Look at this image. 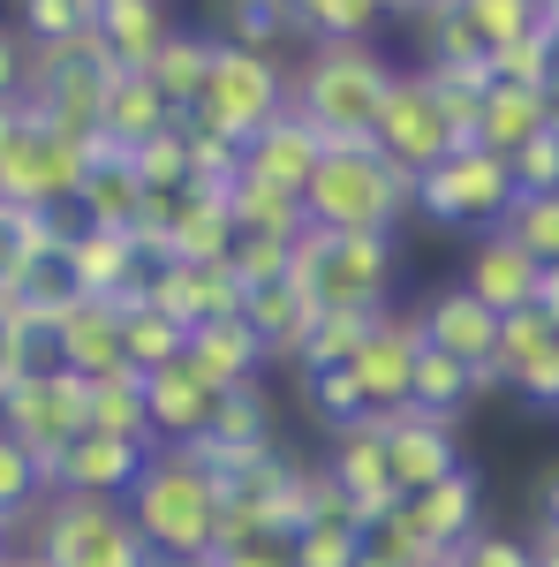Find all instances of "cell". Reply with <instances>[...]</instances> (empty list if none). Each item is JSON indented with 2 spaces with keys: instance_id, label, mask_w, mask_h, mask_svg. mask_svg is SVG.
Segmentation results:
<instances>
[{
  "instance_id": "1",
  "label": "cell",
  "mask_w": 559,
  "mask_h": 567,
  "mask_svg": "<svg viewBox=\"0 0 559 567\" xmlns=\"http://www.w3.org/2000/svg\"><path fill=\"white\" fill-rule=\"evenodd\" d=\"M122 507H130L136 537H144V553H152L159 567H213L227 507H219V484L205 477L197 454L159 446V454L144 462V477H136V492L122 499Z\"/></svg>"
},
{
  "instance_id": "2",
  "label": "cell",
  "mask_w": 559,
  "mask_h": 567,
  "mask_svg": "<svg viewBox=\"0 0 559 567\" xmlns=\"http://www.w3.org/2000/svg\"><path fill=\"white\" fill-rule=\"evenodd\" d=\"M401 61L386 45H302L288 61V114H302L325 144H371Z\"/></svg>"
},
{
  "instance_id": "3",
  "label": "cell",
  "mask_w": 559,
  "mask_h": 567,
  "mask_svg": "<svg viewBox=\"0 0 559 567\" xmlns=\"http://www.w3.org/2000/svg\"><path fill=\"white\" fill-rule=\"evenodd\" d=\"M302 219L318 235H401V219H416V182L386 167L371 144H325L302 189Z\"/></svg>"
},
{
  "instance_id": "4",
  "label": "cell",
  "mask_w": 559,
  "mask_h": 567,
  "mask_svg": "<svg viewBox=\"0 0 559 567\" xmlns=\"http://www.w3.org/2000/svg\"><path fill=\"white\" fill-rule=\"evenodd\" d=\"M296 288L318 318H379L401 288V243L393 235H302L296 243Z\"/></svg>"
},
{
  "instance_id": "5",
  "label": "cell",
  "mask_w": 559,
  "mask_h": 567,
  "mask_svg": "<svg viewBox=\"0 0 559 567\" xmlns=\"http://www.w3.org/2000/svg\"><path fill=\"white\" fill-rule=\"evenodd\" d=\"M91 159H99L91 136L45 130L23 106L0 114V205H15V213H76Z\"/></svg>"
},
{
  "instance_id": "6",
  "label": "cell",
  "mask_w": 559,
  "mask_h": 567,
  "mask_svg": "<svg viewBox=\"0 0 559 567\" xmlns=\"http://www.w3.org/2000/svg\"><path fill=\"white\" fill-rule=\"evenodd\" d=\"M23 553H39L45 567H159L136 537L122 499H45L31 523L15 529Z\"/></svg>"
},
{
  "instance_id": "7",
  "label": "cell",
  "mask_w": 559,
  "mask_h": 567,
  "mask_svg": "<svg viewBox=\"0 0 559 567\" xmlns=\"http://www.w3.org/2000/svg\"><path fill=\"white\" fill-rule=\"evenodd\" d=\"M122 69L106 61V45L91 39H61V45H31V69H23V114L45 122L61 136H91L99 144V114H106V84Z\"/></svg>"
},
{
  "instance_id": "8",
  "label": "cell",
  "mask_w": 559,
  "mask_h": 567,
  "mask_svg": "<svg viewBox=\"0 0 559 567\" xmlns=\"http://www.w3.org/2000/svg\"><path fill=\"white\" fill-rule=\"evenodd\" d=\"M515 167L484 144H462L454 159H438L424 182H416V219H431L438 235H499L507 213H515Z\"/></svg>"
},
{
  "instance_id": "9",
  "label": "cell",
  "mask_w": 559,
  "mask_h": 567,
  "mask_svg": "<svg viewBox=\"0 0 559 567\" xmlns=\"http://www.w3.org/2000/svg\"><path fill=\"white\" fill-rule=\"evenodd\" d=\"M288 114V53H242V45H219L205 99H197V130L227 136V144H258L272 122Z\"/></svg>"
},
{
  "instance_id": "10",
  "label": "cell",
  "mask_w": 559,
  "mask_h": 567,
  "mask_svg": "<svg viewBox=\"0 0 559 567\" xmlns=\"http://www.w3.org/2000/svg\"><path fill=\"white\" fill-rule=\"evenodd\" d=\"M469 136H462V122L446 114V91L431 84L424 69L408 61L401 76H393L386 106H379V130H371V152L386 159V167H401L408 182H424L438 159H454Z\"/></svg>"
},
{
  "instance_id": "11",
  "label": "cell",
  "mask_w": 559,
  "mask_h": 567,
  "mask_svg": "<svg viewBox=\"0 0 559 567\" xmlns=\"http://www.w3.org/2000/svg\"><path fill=\"white\" fill-rule=\"evenodd\" d=\"M0 432L23 439L39 462H53L69 439L91 432V386L76 371H61V363H39V371H23L0 393Z\"/></svg>"
},
{
  "instance_id": "12",
  "label": "cell",
  "mask_w": 559,
  "mask_h": 567,
  "mask_svg": "<svg viewBox=\"0 0 559 567\" xmlns=\"http://www.w3.org/2000/svg\"><path fill=\"white\" fill-rule=\"evenodd\" d=\"M484 393H515L537 416L559 409V318L552 310H515L499 326V355L484 371Z\"/></svg>"
},
{
  "instance_id": "13",
  "label": "cell",
  "mask_w": 559,
  "mask_h": 567,
  "mask_svg": "<svg viewBox=\"0 0 559 567\" xmlns=\"http://www.w3.org/2000/svg\"><path fill=\"white\" fill-rule=\"evenodd\" d=\"M416 355H424V318L416 303H393L371 318V333H363V349H355V386L371 401V416H393V409H408V386H416Z\"/></svg>"
},
{
  "instance_id": "14",
  "label": "cell",
  "mask_w": 559,
  "mask_h": 567,
  "mask_svg": "<svg viewBox=\"0 0 559 567\" xmlns=\"http://www.w3.org/2000/svg\"><path fill=\"white\" fill-rule=\"evenodd\" d=\"M379 446H386V470L401 484V499H416L431 484H446L454 470H469V454H462V424H446V416H416V409H393L379 416Z\"/></svg>"
},
{
  "instance_id": "15",
  "label": "cell",
  "mask_w": 559,
  "mask_h": 567,
  "mask_svg": "<svg viewBox=\"0 0 559 567\" xmlns=\"http://www.w3.org/2000/svg\"><path fill=\"white\" fill-rule=\"evenodd\" d=\"M152 454H159V446H136V439L84 432V439H69V446H61V454L45 462V484H53L61 499H130Z\"/></svg>"
},
{
  "instance_id": "16",
  "label": "cell",
  "mask_w": 559,
  "mask_h": 567,
  "mask_svg": "<svg viewBox=\"0 0 559 567\" xmlns=\"http://www.w3.org/2000/svg\"><path fill=\"white\" fill-rule=\"evenodd\" d=\"M454 280H462V288H469L491 318L537 310V296H545V265L529 258L507 227H499V235H476L469 250H462V272H454Z\"/></svg>"
},
{
  "instance_id": "17",
  "label": "cell",
  "mask_w": 559,
  "mask_h": 567,
  "mask_svg": "<svg viewBox=\"0 0 559 567\" xmlns=\"http://www.w3.org/2000/svg\"><path fill=\"white\" fill-rule=\"evenodd\" d=\"M416 318H424V349L454 355V363H469L476 379L491 371V355H499V326H507V318H491V310L476 303L462 280H438V288H424V296H416Z\"/></svg>"
},
{
  "instance_id": "18",
  "label": "cell",
  "mask_w": 559,
  "mask_h": 567,
  "mask_svg": "<svg viewBox=\"0 0 559 567\" xmlns=\"http://www.w3.org/2000/svg\"><path fill=\"white\" fill-rule=\"evenodd\" d=\"M325 484L341 492L363 523H386L393 507H401V484H393L386 446H379V416H371V424H355V432L325 439Z\"/></svg>"
},
{
  "instance_id": "19",
  "label": "cell",
  "mask_w": 559,
  "mask_h": 567,
  "mask_svg": "<svg viewBox=\"0 0 559 567\" xmlns=\"http://www.w3.org/2000/svg\"><path fill=\"white\" fill-rule=\"evenodd\" d=\"M69 265H76L91 303H144V288L159 272V258L136 235H106V227H76L69 235Z\"/></svg>"
},
{
  "instance_id": "20",
  "label": "cell",
  "mask_w": 559,
  "mask_h": 567,
  "mask_svg": "<svg viewBox=\"0 0 559 567\" xmlns=\"http://www.w3.org/2000/svg\"><path fill=\"white\" fill-rule=\"evenodd\" d=\"M144 303L167 310L174 326H213V318H242V303H250V288L235 280V265H167L159 258V272H152V288H144Z\"/></svg>"
},
{
  "instance_id": "21",
  "label": "cell",
  "mask_w": 559,
  "mask_h": 567,
  "mask_svg": "<svg viewBox=\"0 0 559 567\" xmlns=\"http://www.w3.org/2000/svg\"><path fill=\"white\" fill-rule=\"evenodd\" d=\"M76 227H106V235H136L144 243V219H152V189L136 175L130 152H114V144H99V159H91L84 189H76Z\"/></svg>"
},
{
  "instance_id": "22",
  "label": "cell",
  "mask_w": 559,
  "mask_h": 567,
  "mask_svg": "<svg viewBox=\"0 0 559 567\" xmlns=\"http://www.w3.org/2000/svg\"><path fill=\"white\" fill-rule=\"evenodd\" d=\"M393 515L408 523L416 545H431V553H462L476 529H484V477H476V470H454L446 484H431V492H416V499H401Z\"/></svg>"
},
{
  "instance_id": "23",
  "label": "cell",
  "mask_w": 559,
  "mask_h": 567,
  "mask_svg": "<svg viewBox=\"0 0 559 567\" xmlns=\"http://www.w3.org/2000/svg\"><path fill=\"white\" fill-rule=\"evenodd\" d=\"M45 349L61 371H76L84 386L99 379H114V371H130L122 363V303H76L53 318V333H45Z\"/></svg>"
},
{
  "instance_id": "24",
  "label": "cell",
  "mask_w": 559,
  "mask_h": 567,
  "mask_svg": "<svg viewBox=\"0 0 559 567\" xmlns=\"http://www.w3.org/2000/svg\"><path fill=\"white\" fill-rule=\"evenodd\" d=\"M182 363L213 393H242V386H265V379H272V355H265V341L250 333V318H213V326H197Z\"/></svg>"
},
{
  "instance_id": "25",
  "label": "cell",
  "mask_w": 559,
  "mask_h": 567,
  "mask_svg": "<svg viewBox=\"0 0 559 567\" xmlns=\"http://www.w3.org/2000/svg\"><path fill=\"white\" fill-rule=\"evenodd\" d=\"M182 31V16H174L167 0H99L91 8V39L106 45V61L114 69H130L144 76L152 61H159V45Z\"/></svg>"
},
{
  "instance_id": "26",
  "label": "cell",
  "mask_w": 559,
  "mask_h": 567,
  "mask_svg": "<svg viewBox=\"0 0 559 567\" xmlns=\"http://www.w3.org/2000/svg\"><path fill=\"white\" fill-rule=\"evenodd\" d=\"M318 159H325V136L310 130L302 114H280L258 144H242V175L265 182V189H280V197H302L310 175H318Z\"/></svg>"
},
{
  "instance_id": "27",
  "label": "cell",
  "mask_w": 559,
  "mask_h": 567,
  "mask_svg": "<svg viewBox=\"0 0 559 567\" xmlns=\"http://www.w3.org/2000/svg\"><path fill=\"white\" fill-rule=\"evenodd\" d=\"M144 409H152V439H159V446H197V439L213 432L219 393L205 386L189 363H174L159 379H144Z\"/></svg>"
},
{
  "instance_id": "28",
  "label": "cell",
  "mask_w": 559,
  "mask_h": 567,
  "mask_svg": "<svg viewBox=\"0 0 559 567\" xmlns=\"http://www.w3.org/2000/svg\"><path fill=\"white\" fill-rule=\"evenodd\" d=\"M182 130V114L167 106V91L152 84V76H114L106 84V114H99V144H114V152H144L152 136Z\"/></svg>"
},
{
  "instance_id": "29",
  "label": "cell",
  "mask_w": 559,
  "mask_h": 567,
  "mask_svg": "<svg viewBox=\"0 0 559 567\" xmlns=\"http://www.w3.org/2000/svg\"><path fill=\"white\" fill-rule=\"evenodd\" d=\"M552 130V114H545V91L529 84H484V99H476V136L469 144H484V152H499V159H515L521 144H537V136Z\"/></svg>"
},
{
  "instance_id": "30",
  "label": "cell",
  "mask_w": 559,
  "mask_h": 567,
  "mask_svg": "<svg viewBox=\"0 0 559 567\" xmlns=\"http://www.w3.org/2000/svg\"><path fill=\"white\" fill-rule=\"evenodd\" d=\"M288 31L302 45H379L393 31L386 0H288Z\"/></svg>"
},
{
  "instance_id": "31",
  "label": "cell",
  "mask_w": 559,
  "mask_h": 567,
  "mask_svg": "<svg viewBox=\"0 0 559 567\" xmlns=\"http://www.w3.org/2000/svg\"><path fill=\"white\" fill-rule=\"evenodd\" d=\"M213 53H219V39L205 31V23H182V31H174V39L159 45V61L144 69L152 84L167 91V106L182 114V122H189V114H197V99H205V76H213Z\"/></svg>"
},
{
  "instance_id": "32",
  "label": "cell",
  "mask_w": 559,
  "mask_h": 567,
  "mask_svg": "<svg viewBox=\"0 0 559 567\" xmlns=\"http://www.w3.org/2000/svg\"><path fill=\"white\" fill-rule=\"evenodd\" d=\"M197 446H227V454H258V446H280V401H272V379L265 386H242V393H219L213 409V432ZM189 454V446H182Z\"/></svg>"
},
{
  "instance_id": "33",
  "label": "cell",
  "mask_w": 559,
  "mask_h": 567,
  "mask_svg": "<svg viewBox=\"0 0 559 567\" xmlns=\"http://www.w3.org/2000/svg\"><path fill=\"white\" fill-rule=\"evenodd\" d=\"M242 318H250V333L265 341V355H272V371H288V363H296V349L310 341V326H318V310L302 303L296 272H288L280 288H258V296L242 303Z\"/></svg>"
},
{
  "instance_id": "34",
  "label": "cell",
  "mask_w": 559,
  "mask_h": 567,
  "mask_svg": "<svg viewBox=\"0 0 559 567\" xmlns=\"http://www.w3.org/2000/svg\"><path fill=\"white\" fill-rule=\"evenodd\" d=\"M227 213H235V235H242V243H288V250H296L302 235H310L302 197H280V189H265V182H250V175H235Z\"/></svg>"
},
{
  "instance_id": "35",
  "label": "cell",
  "mask_w": 559,
  "mask_h": 567,
  "mask_svg": "<svg viewBox=\"0 0 559 567\" xmlns=\"http://www.w3.org/2000/svg\"><path fill=\"white\" fill-rule=\"evenodd\" d=\"M182 355H189V326H174L167 310H152V303H122V363L136 379H159Z\"/></svg>"
},
{
  "instance_id": "36",
  "label": "cell",
  "mask_w": 559,
  "mask_h": 567,
  "mask_svg": "<svg viewBox=\"0 0 559 567\" xmlns=\"http://www.w3.org/2000/svg\"><path fill=\"white\" fill-rule=\"evenodd\" d=\"M469 401H484V379H476L469 363H454V355H438V349L416 355V386H408V409H416V416H446V424H462Z\"/></svg>"
},
{
  "instance_id": "37",
  "label": "cell",
  "mask_w": 559,
  "mask_h": 567,
  "mask_svg": "<svg viewBox=\"0 0 559 567\" xmlns=\"http://www.w3.org/2000/svg\"><path fill=\"white\" fill-rule=\"evenodd\" d=\"M288 379H296L302 416H310L325 439L371 424V401H363V386H355V371H288Z\"/></svg>"
},
{
  "instance_id": "38",
  "label": "cell",
  "mask_w": 559,
  "mask_h": 567,
  "mask_svg": "<svg viewBox=\"0 0 559 567\" xmlns=\"http://www.w3.org/2000/svg\"><path fill=\"white\" fill-rule=\"evenodd\" d=\"M205 31L219 45H242V53H280V45L296 39L288 31V0H227V8H213Z\"/></svg>"
},
{
  "instance_id": "39",
  "label": "cell",
  "mask_w": 559,
  "mask_h": 567,
  "mask_svg": "<svg viewBox=\"0 0 559 567\" xmlns=\"http://www.w3.org/2000/svg\"><path fill=\"white\" fill-rule=\"evenodd\" d=\"M91 432L159 446V439H152V409H144V379H136V371H114V379L91 386Z\"/></svg>"
},
{
  "instance_id": "40",
  "label": "cell",
  "mask_w": 559,
  "mask_h": 567,
  "mask_svg": "<svg viewBox=\"0 0 559 567\" xmlns=\"http://www.w3.org/2000/svg\"><path fill=\"white\" fill-rule=\"evenodd\" d=\"M45 499H53V484H45V462L23 446V439H8L0 432V523H31Z\"/></svg>"
},
{
  "instance_id": "41",
  "label": "cell",
  "mask_w": 559,
  "mask_h": 567,
  "mask_svg": "<svg viewBox=\"0 0 559 567\" xmlns=\"http://www.w3.org/2000/svg\"><path fill=\"white\" fill-rule=\"evenodd\" d=\"M363 537H371V529L348 523V515H310V523L288 537V560L296 567H363Z\"/></svg>"
},
{
  "instance_id": "42",
  "label": "cell",
  "mask_w": 559,
  "mask_h": 567,
  "mask_svg": "<svg viewBox=\"0 0 559 567\" xmlns=\"http://www.w3.org/2000/svg\"><path fill=\"white\" fill-rule=\"evenodd\" d=\"M462 23H469L476 45L499 61L515 39H529V31H537V0H462Z\"/></svg>"
},
{
  "instance_id": "43",
  "label": "cell",
  "mask_w": 559,
  "mask_h": 567,
  "mask_svg": "<svg viewBox=\"0 0 559 567\" xmlns=\"http://www.w3.org/2000/svg\"><path fill=\"white\" fill-rule=\"evenodd\" d=\"M91 8H99V0H23V8H15V39H23V45L84 39V31H91Z\"/></svg>"
},
{
  "instance_id": "44",
  "label": "cell",
  "mask_w": 559,
  "mask_h": 567,
  "mask_svg": "<svg viewBox=\"0 0 559 567\" xmlns=\"http://www.w3.org/2000/svg\"><path fill=\"white\" fill-rule=\"evenodd\" d=\"M363 333H371V318H318L288 371H348L355 349H363Z\"/></svg>"
},
{
  "instance_id": "45",
  "label": "cell",
  "mask_w": 559,
  "mask_h": 567,
  "mask_svg": "<svg viewBox=\"0 0 559 567\" xmlns=\"http://www.w3.org/2000/svg\"><path fill=\"white\" fill-rule=\"evenodd\" d=\"M130 159H136V175H144L152 197H182V189H189V136H182V130L152 136L144 152H130Z\"/></svg>"
},
{
  "instance_id": "46",
  "label": "cell",
  "mask_w": 559,
  "mask_h": 567,
  "mask_svg": "<svg viewBox=\"0 0 559 567\" xmlns=\"http://www.w3.org/2000/svg\"><path fill=\"white\" fill-rule=\"evenodd\" d=\"M454 567H537V537L529 529H507V523H484L454 553Z\"/></svg>"
},
{
  "instance_id": "47",
  "label": "cell",
  "mask_w": 559,
  "mask_h": 567,
  "mask_svg": "<svg viewBox=\"0 0 559 567\" xmlns=\"http://www.w3.org/2000/svg\"><path fill=\"white\" fill-rule=\"evenodd\" d=\"M507 235H515L537 265H559V197H515Z\"/></svg>"
},
{
  "instance_id": "48",
  "label": "cell",
  "mask_w": 559,
  "mask_h": 567,
  "mask_svg": "<svg viewBox=\"0 0 559 567\" xmlns=\"http://www.w3.org/2000/svg\"><path fill=\"white\" fill-rule=\"evenodd\" d=\"M227 265H235V280L258 296V288H280V280L296 272V250H288V243H235Z\"/></svg>"
},
{
  "instance_id": "49",
  "label": "cell",
  "mask_w": 559,
  "mask_h": 567,
  "mask_svg": "<svg viewBox=\"0 0 559 567\" xmlns=\"http://www.w3.org/2000/svg\"><path fill=\"white\" fill-rule=\"evenodd\" d=\"M507 167H515V189H521V197H559V136L545 130L537 144H521Z\"/></svg>"
},
{
  "instance_id": "50",
  "label": "cell",
  "mask_w": 559,
  "mask_h": 567,
  "mask_svg": "<svg viewBox=\"0 0 559 567\" xmlns=\"http://www.w3.org/2000/svg\"><path fill=\"white\" fill-rule=\"evenodd\" d=\"M529 537H559V454L529 477Z\"/></svg>"
},
{
  "instance_id": "51",
  "label": "cell",
  "mask_w": 559,
  "mask_h": 567,
  "mask_svg": "<svg viewBox=\"0 0 559 567\" xmlns=\"http://www.w3.org/2000/svg\"><path fill=\"white\" fill-rule=\"evenodd\" d=\"M213 567H296V560H288V537H235L213 553Z\"/></svg>"
},
{
  "instance_id": "52",
  "label": "cell",
  "mask_w": 559,
  "mask_h": 567,
  "mask_svg": "<svg viewBox=\"0 0 559 567\" xmlns=\"http://www.w3.org/2000/svg\"><path fill=\"white\" fill-rule=\"evenodd\" d=\"M23 69H31V45L15 39V23H0V114L23 106Z\"/></svg>"
},
{
  "instance_id": "53",
  "label": "cell",
  "mask_w": 559,
  "mask_h": 567,
  "mask_svg": "<svg viewBox=\"0 0 559 567\" xmlns=\"http://www.w3.org/2000/svg\"><path fill=\"white\" fill-rule=\"evenodd\" d=\"M537 567H559V537H537Z\"/></svg>"
},
{
  "instance_id": "54",
  "label": "cell",
  "mask_w": 559,
  "mask_h": 567,
  "mask_svg": "<svg viewBox=\"0 0 559 567\" xmlns=\"http://www.w3.org/2000/svg\"><path fill=\"white\" fill-rule=\"evenodd\" d=\"M545 39H552V53H559V0H545Z\"/></svg>"
},
{
  "instance_id": "55",
  "label": "cell",
  "mask_w": 559,
  "mask_h": 567,
  "mask_svg": "<svg viewBox=\"0 0 559 567\" xmlns=\"http://www.w3.org/2000/svg\"><path fill=\"white\" fill-rule=\"evenodd\" d=\"M0 567H45V560H39V553H23V545H15V553H8Z\"/></svg>"
},
{
  "instance_id": "56",
  "label": "cell",
  "mask_w": 559,
  "mask_h": 567,
  "mask_svg": "<svg viewBox=\"0 0 559 567\" xmlns=\"http://www.w3.org/2000/svg\"><path fill=\"white\" fill-rule=\"evenodd\" d=\"M8 553H15V523H0V560H8Z\"/></svg>"
},
{
  "instance_id": "57",
  "label": "cell",
  "mask_w": 559,
  "mask_h": 567,
  "mask_svg": "<svg viewBox=\"0 0 559 567\" xmlns=\"http://www.w3.org/2000/svg\"><path fill=\"white\" fill-rule=\"evenodd\" d=\"M424 567H454V553H431V560Z\"/></svg>"
},
{
  "instance_id": "58",
  "label": "cell",
  "mask_w": 559,
  "mask_h": 567,
  "mask_svg": "<svg viewBox=\"0 0 559 567\" xmlns=\"http://www.w3.org/2000/svg\"><path fill=\"white\" fill-rule=\"evenodd\" d=\"M552 424H559V409H552Z\"/></svg>"
}]
</instances>
